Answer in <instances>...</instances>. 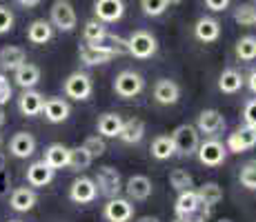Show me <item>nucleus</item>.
<instances>
[{"mask_svg":"<svg viewBox=\"0 0 256 222\" xmlns=\"http://www.w3.org/2000/svg\"><path fill=\"white\" fill-rule=\"evenodd\" d=\"M20 7H27V9H32V7H38L40 4V0H16Z\"/></svg>","mask_w":256,"mask_h":222,"instance_id":"nucleus-47","label":"nucleus"},{"mask_svg":"<svg viewBox=\"0 0 256 222\" xmlns=\"http://www.w3.org/2000/svg\"><path fill=\"white\" fill-rule=\"evenodd\" d=\"M223 127H225V118H223V113L216 109L200 111L198 122H196L198 133H205V136H216L218 131H223Z\"/></svg>","mask_w":256,"mask_h":222,"instance_id":"nucleus-12","label":"nucleus"},{"mask_svg":"<svg viewBox=\"0 0 256 222\" xmlns=\"http://www.w3.org/2000/svg\"><path fill=\"white\" fill-rule=\"evenodd\" d=\"M98 196L96 182L92 178H76L70 187V198L78 205H87V202H94Z\"/></svg>","mask_w":256,"mask_h":222,"instance_id":"nucleus-10","label":"nucleus"},{"mask_svg":"<svg viewBox=\"0 0 256 222\" xmlns=\"http://www.w3.org/2000/svg\"><path fill=\"white\" fill-rule=\"evenodd\" d=\"M174 222H185V220H180V218H176V220H174Z\"/></svg>","mask_w":256,"mask_h":222,"instance_id":"nucleus-53","label":"nucleus"},{"mask_svg":"<svg viewBox=\"0 0 256 222\" xmlns=\"http://www.w3.org/2000/svg\"><path fill=\"white\" fill-rule=\"evenodd\" d=\"M94 91V85H92V78L82 71H76L72 73L70 78L65 80V93L67 98L72 100H87Z\"/></svg>","mask_w":256,"mask_h":222,"instance_id":"nucleus-7","label":"nucleus"},{"mask_svg":"<svg viewBox=\"0 0 256 222\" xmlns=\"http://www.w3.org/2000/svg\"><path fill=\"white\" fill-rule=\"evenodd\" d=\"M42 162H45L47 167H52L54 171L65 169V167L70 165V149H67L65 145H60V142H54V145H49L45 149V158H42Z\"/></svg>","mask_w":256,"mask_h":222,"instance_id":"nucleus-20","label":"nucleus"},{"mask_svg":"<svg viewBox=\"0 0 256 222\" xmlns=\"http://www.w3.org/2000/svg\"><path fill=\"white\" fill-rule=\"evenodd\" d=\"M183 0H167V4H180Z\"/></svg>","mask_w":256,"mask_h":222,"instance_id":"nucleus-51","label":"nucleus"},{"mask_svg":"<svg viewBox=\"0 0 256 222\" xmlns=\"http://www.w3.org/2000/svg\"><path fill=\"white\" fill-rule=\"evenodd\" d=\"M196 194H198L200 202H203L205 207H210V209H214V207L223 200V189H220L216 182H205L203 187H198Z\"/></svg>","mask_w":256,"mask_h":222,"instance_id":"nucleus-29","label":"nucleus"},{"mask_svg":"<svg viewBox=\"0 0 256 222\" xmlns=\"http://www.w3.org/2000/svg\"><path fill=\"white\" fill-rule=\"evenodd\" d=\"M94 11H96V20L116 22L125 13V4H122V0H96Z\"/></svg>","mask_w":256,"mask_h":222,"instance_id":"nucleus-11","label":"nucleus"},{"mask_svg":"<svg viewBox=\"0 0 256 222\" xmlns=\"http://www.w3.org/2000/svg\"><path fill=\"white\" fill-rule=\"evenodd\" d=\"M170 185L174 191H178V194H183V191H190L192 187H194V178L187 174L185 169H174L170 174Z\"/></svg>","mask_w":256,"mask_h":222,"instance_id":"nucleus-34","label":"nucleus"},{"mask_svg":"<svg viewBox=\"0 0 256 222\" xmlns=\"http://www.w3.org/2000/svg\"><path fill=\"white\" fill-rule=\"evenodd\" d=\"M196 156H198L200 165L218 167V165H223L225 158H228V147H225L223 142H218V140H205V142H200L198 145Z\"/></svg>","mask_w":256,"mask_h":222,"instance_id":"nucleus-6","label":"nucleus"},{"mask_svg":"<svg viewBox=\"0 0 256 222\" xmlns=\"http://www.w3.org/2000/svg\"><path fill=\"white\" fill-rule=\"evenodd\" d=\"M4 125V111H2V107H0V127Z\"/></svg>","mask_w":256,"mask_h":222,"instance_id":"nucleus-50","label":"nucleus"},{"mask_svg":"<svg viewBox=\"0 0 256 222\" xmlns=\"http://www.w3.org/2000/svg\"><path fill=\"white\" fill-rule=\"evenodd\" d=\"M152 180L147 176H132L125 185V191L130 200H147L152 196Z\"/></svg>","mask_w":256,"mask_h":222,"instance_id":"nucleus-22","label":"nucleus"},{"mask_svg":"<svg viewBox=\"0 0 256 222\" xmlns=\"http://www.w3.org/2000/svg\"><path fill=\"white\" fill-rule=\"evenodd\" d=\"M210 216H212V209H210V207H205V205H203L198 211H196V214H192L185 222H208V220H210Z\"/></svg>","mask_w":256,"mask_h":222,"instance_id":"nucleus-44","label":"nucleus"},{"mask_svg":"<svg viewBox=\"0 0 256 222\" xmlns=\"http://www.w3.org/2000/svg\"><path fill=\"white\" fill-rule=\"evenodd\" d=\"M248 87L252 89V93H256V69L252 73H250V78H248Z\"/></svg>","mask_w":256,"mask_h":222,"instance_id":"nucleus-48","label":"nucleus"},{"mask_svg":"<svg viewBox=\"0 0 256 222\" xmlns=\"http://www.w3.org/2000/svg\"><path fill=\"white\" fill-rule=\"evenodd\" d=\"M127 49H130V56L145 60V58H152L156 53L158 42L150 31H134L127 38Z\"/></svg>","mask_w":256,"mask_h":222,"instance_id":"nucleus-3","label":"nucleus"},{"mask_svg":"<svg viewBox=\"0 0 256 222\" xmlns=\"http://www.w3.org/2000/svg\"><path fill=\"white\" fill-rule=\"evenodd\" d=\"M52 36H54V27L49 20H34L27 29V40L32 44H45L52 40Z\"/></svg>","mask_w":256,"mask_h":222,"instance_id":"nucleus-27","label":"nucleus"},{"mask_svg":"<svg viewBox=\"0 0 256 222\" xmlns=\"http://www.w3.org/2000/svg\"><path fill=\"white\" fill-rule=\"evenodd\" d=\"M172 142H174V151L183 158H190L198 149V129L192 125H180L172 133Z\"/></svg>","mask_w":256,"mask_h":222,"instance_id":"nucleus-1","label":"nucleus"},{"mask_svg":"<svg viewBox=\"0 0 256 222\" xmlns=\"http://www.w3.org/2000/svg\"><path fill=\"white\" fill-rule=\"evenodd\" d=\"M138 222H160V220L154 218V216H142V218H138Z\"/></svg>","mask_w":256,"mask_h":222,"instance_id":"nucleus-49","label":"nucleus"},{"mask_svg":"<svg viewBox=\"0 0 256 222\" xmlns=\"http://www.w3.org/2000/svg\"><path fill=\"white\" fill-rule=\"evenodd\" d=\"M94 158L90 156V151L85 149V147H74V149H70V165L74 171H82L87 169V167L92 165Z\"/></svg>","mask_w":256,"mask_h":222,"instance_id":"nucleus-33","label":"nucleus"},{"mask_svg":"<svg viewBox=\"0 0 256 222\" xmlns=\"http://www.w3.org/2000/svg\"><path fill=\"white\" fill-rule=\"evenodd\" d=\"M122 127V118L118 113H102L98 118V136L102 138H118Z\"/></svg>","mask_w":256,"mask_h":222,"instance_id":"nucleus-28","label":"nucleus"},{"mask_svg":"<svg viewBox=\"0 0 256 222\" xmlns=\"http://www.w3.org/2000/svg\"><path fill=\"white\" fill-rule=\"evenodd\" d=\"M243 82L245 80L238 71H234V69H225L218 78V89L223 93H236L240 87H243Z\"/></svg>","mask_w":256,"mask_h":222,"instance_id":"nucleus-31","label":"nucleus"},{"mask_svg":"<svg viewBox=\"0 0 256 222\" xmlns=\"http://www.w3.org/2000/svg\"><path fill=\"white\" fill-rule=\"evenodd\" d=\"M142 136H145V122H142L140 118L122 120L120 133H118V138H120L122 142H127V145H136V142L142 140Z\"/></svg>","mask_w":256,"mask_h":222,"instance_id":"nucleus-24","label":"nucleus"},{"mask_svg":"<svg viewBox=\"0 0 256 222\" xmlns=\"http://www.w3.org/2000/svg\"><path fill=\"white\" fill-rule=\"evenodd\" d=\"M194 36L198 38L200 42H214L218 40L220 36V24L214 18H200L194 27Z\"/></svg>","mask_w":256,"mask_h":222,"instance_id":"nucleus-26","label":"nucleus"},{"mask_svg":"<svg viewBox=\"0 0 256 222\" xmlns=\"http://www.w3.org/2000/svg\"><path fill=\"white\" fill-rule=\"evenodd\" d=\"M42 105H45L42 93L34 91V89H24V91L20 93V98H18V109H20V113L27 116V118L42 113Z\"/></svg>","mask_w":256,"mask_h":222,"instance_id":"nucleus-17","label":"nucleus"},{"mask_svg":"<svg viewBox=\"0 0 256 222\" xmlns=\"http://www.w3.org/2000/svg\"><path fill=\"white\" fill-rule=\"evenodd\" d=\"M38 202V196L34 189H29V187H18V189H14L12 198H9V205H12L14 211H32L34 207H36Z\"/></svg>","mask_w":256,"mask_h":222,"instance_id":"nucleus-23","label":"nucleus"},{"mask_svg":"<svg viewBox=\"0 0 256 222\" xmlns=\"http://www.w3.org/2000/svg\"><path fill=\"white\" fill-rule=\"evenodd\" d=\"M205 4H208V9H212V11H223V9H228L230 0H205Z\"/></svg>","mask_w":256,"mask_h":222,"instance_id":"nucleus-45","label":"nucleus"},{"mask_svg":"<svg viewBox=\"0 0 256 222\" xmlns=\"http://www.w3.org/2000/svg\"><path fill=\"white\" fill-rule=\"evenodd\" d=\"M0 142H2V140H0Z\"/></svg>","mask_w":256,"mask_h":222,"instance_id":"nucleus-55","label":"nucleus"},{"mask_svg":"<svg viewBox=\"0 0 256 222\" xmlns=\"http://www.w3.org/2000/svg\"><path fill=\"white\" fill-rule=\"evenodd\" d=\"M203 207V202H200L198 194H196L194 189L190 191H183V194H178V198H176V205H174V211H176V218L180 220H187L192 214H196V211Z\"/></svg>","mask_w":256,"mask_h":222,"instance_id":"nucleus-13","label":"nucleus"},{"mask_svg":"<svg viewBox=\"0 0 256 222\" xmlns=\"http://www.w3.org/2000/svg\"><path fill=\"white\" fill-rule=\"evenodd\" d=\"M54 174L56 171L52 169V167H47L42 160H38V162H32V165L27 167V182L32 187H47L49 182L54 180Z\"/></svg>","mask_w":256,"mask_h":222,"instance_id":"nucleus-19","label":"nucleus"},{"mask_svg":"<svg viewBox=\"0 0 256 222\" xmlns=\"http://www.w3.org/2000/svg\"><path fill=\"white\" fill-rule=\"evenodd\" d=\"M154 98H156V102H160V105H176V102H178V98H180V87L176 85L174 80H167V78H163V80L156 82Z\"/></svg>","mask_w":256,"mask_h":222,"instance_id":"nucleus-21","label":"nucleus"},{"mask_svg":"<svg viewBox=\"0 0 256 222\" xmlns=\"http://www.w3.org/2000/svg\"><path fill=\"white\" fill-rule=\"evenodd\" d=\"M243 118H245V125L254 127L256 129V100H250L243 109Z\"/></svg>","mask_w":256,"mask_h":222,"instance_id":"nucleus-43","label":"nucleus"},{"mask_svg":"<svg viewBox=\"0 0 256 222\" xmlns=\"http://www.w3.org/2000/svg\"><path fill=\"white\" fill-rule=\"evenodd\" d=\"M216 222H232L230 218H220V220H216Z\"/></svg>","mask_w":256,"mask_h":222,"instance_id":"nucleus-52","label":"nucleus"},{"mask_svg":"<svg viewBox=\"0 0 256 222\" xmlns=\"http://www.w3.org/2000/svg\"><path fill=\"white\" fill-rule=\"evenodd\" d=\"M36 151V138L27 131L14 133V138L9 140V154L14 158H29Z\"/></svg>","mask_w":256,"mask_h":222,"instance_id":"nucleus-14","label":"nucleus"},{"mask_svg":"<svg viewBox=\"0 0 256 222\" xmlns=\"http://www.w3.org/2000/svg\"><path fill=\"white\" fill-rule=\"evenodd\" d=\"M7 185H9V176L4 174V169H0V194H4Z\"/></svg>","mask_w":256,"mask_h":222,"instance_id":"nucleus-46","label":"nucleus"},{"mask_svg":"<svg viewBox=\"0 0 256 222\" xmlns=\"http://www.w3.org/2000/svg\"><path fill=\"white\" fill-rule=\"evenodd\" d=\"M24 62H27V56H24L22 47L7 44V47L0 49V69H2V71H16Z\"/></svg>","mask_w":256,"mask_h":222,"instance_id":"nucleus-18","label":"nucleus"},{"mask_svg":"<svg viewBox=\"0 0 256 222\" xmlns=\"http://www.w3.org/2000/svg\"><path fill=\"white\" fill-rule=\"evenodd\" d=\"M142 89H145L142 76L136 71H130V69H127V71H120L114 80V91L120 98H134V96H138Z\"/></svg>","mask_w":256,"mask_h":222,"instance_id":"nucleus-5","label":"nucleus"},{"mask_svg":"<svg viewBox=\"0 0 256 222\" xmlns=\"http://www.w3.org/2000/svg\"><path fill=\"white\" fill-rule=\"evenodd\" d=\"M80 62H85L87 67H94V65H105V62H110L112 60V56L110 53H105V51H100V49H96V47H92V44H82L80 47Z\"/></svg>","mask_w":256,"mask_h":222,"instance_id":"nucleus-30","label":"nucleus"},{"mask_svg":"<svg viewBox=\"0 0 256 222\" xmlns=\"http://www.w3.org/2000/svg\"><path fill=\"white\" fill-rule=\"evenodd\" d=\"M82 147L90 151L92 158H100L107 151V145H105V140H102V136H90Z\"/></svg>","mask_w":256,"mask_h":222,"instance_id":"nucleus-39","label":"nucleus"},{"mask_svg":"<svg viewBox=\"0 0 256 222\" xmlns=\"http://www.w3.org/2000/svg\"><path fill=\"white\" fill-rule=\"evenodd\" d=\"M102 216L110 222H130L134 218V207L125 198H110L102 209Z\"/></svg>","mask_w":256,"mask_h":222,"instance_id":"nucleus-9","label":"nucleus"},{"mask_svg":"<svg viewBox=\"0 0 256 222\" xmlns=\"http://www.w3.org/2000/svg\"><path fill=\"white\" fill-rule=\"evenodd\" d=\"M14 29V13L9 7H4V4H0V36L7 31H12Z\"/></svg>","mask_w":256,"mask_h":222,"instance_id":"nucleus-41","label":"nucleus"},{"mask_svg":"<svg viewBox=\"0 0 256 222\" xmlns=\"http://www.w3.org/2000/svg\"><path fill=\"white\" fill-rule=\"evenodd\" d=\"M140 7L142 11H145V16H160V13H165L167 9V0H140Z\"/></svg>","mask_w":256,"mask_h":222,"instance_id":"nucleus-40","label":"nucleus"},{"mask_svg":"<svg viewBox=\"0 0 256 222\" xmlns=\"http://www.w3.org/2000/svg\"><path fill=\"white\" fill-rule=\"evenodd\" d=\"M234 20L240 24V27H254L256 24V7L252 4H238L234 11Z\"/></svg>","mask_w":256,"mask_h":222,"instance_id":"nucleus-36","label":"nucleus"},{"mask_svg":"<svg viewBox=\"0 0 256 222\" xmlns=\"http://www.w3.org/2000/svg\"><path fill=\"white\" fill-rule=\"evenodd\" d=\"M38 80H40V69L36 65H32V62H24L14 71V82H16L20 89H32L38 85Z\"/></svg>","mask_w":256,"mask_h":222,"instance_id":"nucleus-25","label":"nucleus"},{"mask_svg":"<svg viewBox=\"0 0 256 222\" xmlns=\"http://www.w3.org/2000/svg\"><path fill=\"white\" fill-rule=\"evenodd\" d=\"M176 151H174V142H172V136H158L154 138V142H152V156L156 158V160H167V158H172Z\"/></svg>","mask_w":256,"mask_h":222,"instance_id":"nucleus-32","label":"nucleus"},{"mask_svg":"<svg viewBox=\"0 0 256 222\" xmlns=\"http://www.w3.org/2000/svg\"><path fill=\"white\" fill-rule=\"evenodd\" d=\"M12 96H14L12 82H9V78L4 76V73H0V107L7 105V102L12 100Z\"/></svg>","mask_w":256,"mask_h":222,"instance_id":"nucleus-42","label":"nucleus"},{"mask_svg":"<svg viewBox=\"0 0 256 222\" xmlns=\"http://www.w3.org/2000/svg\"><path fill=\"white\" fill-rule=\"evenodd\" d=\"M87 44H92V47H96V49H100V51L110 53L112 58H114V56H125V53H130L125 38L114 36V33H110V31H107L102 38H98L96 42H87Z\"/></svg>","mask_w":256,"mask_h":222,"instance_id":"nucleus-16","label":"nucleus"},{"mask_svg":"<svg viewBox=\"0 0 256 222\" xmlns=\"http://www.w3.org/2000/svg\"><path fill=\"white\" fill-rule=\"evenodd\" d=\"M240 185L250 191H256V160H250L240 169Z\"/></svg>","mask_w":256,"mask_h":222,"instance_id":"nucleus-38","label":"nucleus"},{"mask_svg":"<svg viewBox=\"0 0 256 222\" xmlns=\"http://www.w3.org/2000/svg\"><path fill=\"white\" fill-rule=\"evenodd\" d=\"M96 189L100 191L105 198H118L122 191V180L120 174L114 169V167H100L96 171Z\"/></svg>","mask_w":256,"mask_h":222,"instance_id":"nucleus-2","label":"nucleus"},{"mask_svg":"<svg viewBox=\"0 0 256 222\" xmlns=\"http://www.w3.org/2000/svg\"><path fill=\"white\" fill-rule=\"evenodd\" d=\"M107 33V29H105V22H100V20H87L85 22V29H82V38H85V42H96L98 38H102Z\"/></svg>","mask_w":256,"mask_h":222,"instance_id":"nucleus-37","label":"nucleus"},{"mask_svg":"<svg viewBox=\"0 0 256 222\" xmlns=\"http://www.w3.org/2000/svg\"><path fill=\"white\" fill-rule=\"evenodd\" d=\"M236 58L245 60V62L254 60L256 58V38L254 36H245L236 42Z\"/></svg>","mask_w":256,"mask_h":222,"instance_id":"nucleus-35","label":"nucleus"},{"mask_svg":"<svg viewBox=\"0 0 256 222\" xmlns=\"http://www.w3.org/2000/svg\"><path fill=\"white\" fill-rule=\"evenodd\" d=\"M49 16H52V27L60 29V31H74V27H76V22H78L74 4L70 0H56V2L52 4Z\"/></svg>","mask_w":256,"mask_h":222,"instance_id":"nucleus-4","label":"nucleus"},{"mask_svg":"<svg viewBox=\"0 0 256 222\" xmlns=\"http://www.w3.org/2000/svg\"><path fill=\"white\" fill-rule=\"evenodd\" d=\"M70 111H72V107L65 98H47L45 105H42V113H45V118L49 122H54V125L65 122L67 118H70Z\"/></svg>","mask_w":256,"mask_h":222,"instance_id":"nucleus-15","label":"nucleus"},{"mask_svg":"<svg viewBox=\"0 0 256 222\" xmlns=\"http://www.w3.org/2000/svg\"><path fill=\"white\" fill-rule=\"evenodd\" d=\"M228 151H232V154H243V151L252 149L256 147V129L254 127H238L234 133H230L228 138Z\"/></svg>","mask_w":256,"mask_h":222,"instance_id":"nucleus-8","label":"nucleus"},{"mask_svg":"<svg viewBox=\"0 0 256 222\" xmlns=\"http://www.w3.org/2000/svg\"><path fill=\"white\" fill-rule=\"evenodd\" d=\"M9 222H20V220H9Z\"/></svg>","mask_w":256,"mask_h":222,"instance_id":"nucleus-54","label":"nucleus"}]
</instances>
